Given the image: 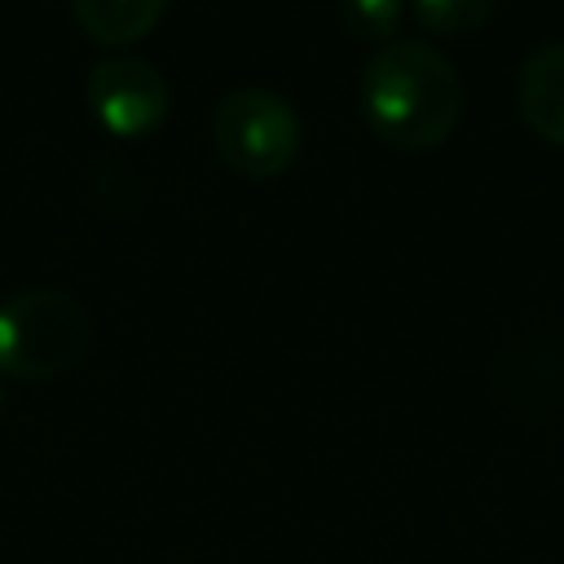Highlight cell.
Segmentation results:
<instances>
[{"label":"cell","mask_w":564,"mask_h":564,"mask_svg":"<svg viewBox=\"0 0 564 564\" xmlns=\"http://www.w3.org/2000/svg\"><path fill=\"white\" fill-rule=\"evenodd\" d=\"M357 106L379 141L397 150H436L463 119V79L432 40L397 35L366 57Z\"/></svg>","instance_id":"6da1fadb"},{"label":"cell","mask_w":564,"mask_h":564,"mask_svg":"<svg viewBox=\"0 0 564 564\" xmlns=\"http://www.w3.org/2000/svg\"><path fill=\"white\" fill-rule=\"evenodd\" d=\"M93 317L62 286H22L0 300V375L57 379L88 357Z\"/></svg>","instance_id":"7a4b0ae2"},{"label":"cell","mask_w":564,"mask_h":564,"mask_svg":"<svg viewBox=\"0 0 564 564\" xmlns=\"http://www.w3.org/2000/svg\"><path fill=\"white\" fill-rule=\"evenodd\" d=\"M300 137L295 106L260 84L229 88L212 110V145L242 176H278L300 154Z\"/></svg>","instance_id":"3957f363"},{"label":"cell","mask_w":564,"mask_h":564,"mask_svg":"<svg viewBox=\"0 0 564 564\" xmlns=\"http://www.w3.org/2000/svg\"><path fill=\"white\" fill-rule=\"evenodd\" d=\"M84 93H88L97 123L119 132V137H141V132L159 128L167 115V101H172L167 75L154 62L132 57V53L93 62Z\"/></svg>","instance_id":"277c9868"},{"label":"cell","mask_w":564,"mask_h":564,"mask_svg":"<svg viewBox=\"0 0 564 564\" xmlns=\"http://www.w3.org/2000/svg\"><path fill=\"white\" fill-rule=\"evenodd\" d=\"M516 106L529 132L551 145H564V40L542 44L524 57L516 75Z\"/></svg>","instance_id":"5b68a950"},{"label":"cell","mask_w":564,"mask_h":564,"mask_svg":"<svg viewBox=\"0 0 564 564\" xmlns=\"http://www.w3.org/2000/svg\"><path fill=\"white\" fill-rule=\"evenodd\" d=\"M163 9H167V0H70L75 22L101 44L141 40L163 18Z\"/></svg>","instance_id":"8992f818"},{"label":"cell","mask_w":564,"mask_h":564,"mask_svg":"<svg viewBox=\"0 0 564 564\" xmlns=\"http://www.w3.org/2000/svg\"><path fill=\"white\" fill-rule=\"evenodd\" d=\"M419 22L427 31H441V35H463V31H476L498 0H410Z\"/></svg>","instance_id":"52a82bcc"},{"label":"cell","mask_w":564,"mask_h":564,"mask_svg":"<svg viewBox=\"0 0 564 564\" xmlns=\"http://www.w3.org/2000/svg\"><path fill=\"white\" fill-rule=\"evenodd\" d=\"M339 13H344V26L352 35L388 44V40H397L405 0H339Z\"/></svg>","instance_id":"ba28073f"},{"label":"cell","mask_w":564,"mask_h":564,"mask_svg":"<svg viewBox=\"0 0 564 564\" xmlns=\"http://www.w3.org/2000/svg\"><path fill=\"white\" fill-rule=\"evenodd\" d=\"M0 405H4V388H0Z\"/></svg>","instance_id":"9c48e42d"}]
</instances>
